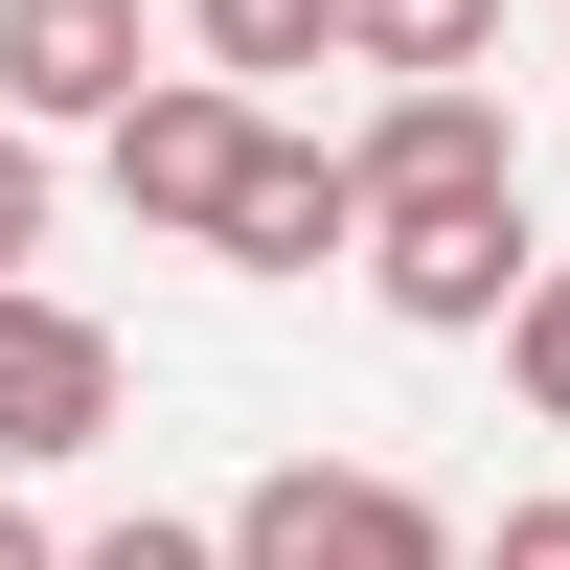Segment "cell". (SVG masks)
<instances>
[{
    "mask_svg": "<svg viewBox=\"0 0 570 570\" xmlns=\"http://www.w3.org/2000/svg\"><path fill=\"white\" fill-rule=\"evenodd\" d=\"M115 434H137V343L91 297H46V274H0V480H69Z\"/></svg>",
    "mask_w": 570,
    "mask_h": 570,
    "instance_id": "obj_1",
    "label": "cell"
},
{
    "mask_svg": "<svg viewBox=\"0 0 570 570\" xmlns=\"http://www.w3.org/2000/svg\"><path fill=\"white\" fill-rule=\"evenodd\" d=\"M365 297H389L411 343H480V320L525 297V183H502V206H389L365 228Z\"/></svg>",
    "mask_w": 570,
    "mask_h": 570,
    "instance_id": "obj_5",
    "label": "cell"
},
{
    "mask_svg": "<svg viewBox=\"0 0 570 570\" xmlns=\"http://www.w3.org/2000/svg\"><path fill=\"white\" fill-rule=\"evenodd\" d=\"M0 570H69V525H23V502H0Z\"/></svg>",
    "mask_w": 570,
    "mask_h": 570,
    "instance_id": "obj_14",
    "label": "cell"
},
{
    "mask_svg": "<svg viewBox=\"0 0 570 570\" xmlns=\"http://www.w3.org/2000/svg\"><path fill=\"white\" fill-rule=\"evenodd\" d=\"M456 570H570V502H502V525L456 548Z\"/></svg>",
    "mask_w": 570,
    "mask_h": 570,
    "instance_id": "obj_13",
    "label": "cell"
},
{
    "mask_svg": "<svg viewBox=\"0 0 570 570\" xmlns=\"http://www.w3.org/2000/svg\"><path fill=\"white\" fill-rule=\"evenodd\" d=\"M206 252H228V274H320V252H365V183H343V137H297V115H252V160H228V206H206Z\"/></svg>",
    "mask_w": 570,
    "mask_h": 570,
    "instance_id": "obj_6",
    "label": "cell"
},
{
    "mask_svg": "<svg viewBox=\"0 0 570 570\" xmlns=\"http://www.w3.org/2000/svg\"><path fill=\"white\" fill-rule=\"evenodd\" d=\"M343 183H365V228L389 206H502V183H525V115H502L480 69H389V115L343 137Z\"/></svg>",
    "mask_w": 570,
    "mask_h": 570,
    "instance_id": "obj_4",
    "label": "cell"
},
{
    "mask_svg": "<svg viewBox=\"0 0 570 570\" xmlns=\"http://www.w3.org/2000/svg\"><path fill=\"white\" fill-rule=\"evenodd\" d=\"M137 91V0H0V115L23 137H91Z\"/></svg>",
    "mask_w": 570,
    "mask_h": 570,
    "instance_id": "obj_7",
    "label": "cell"
},
{
    "mask_svg": "<svg viewBox=\"0 0 570 570\" xmlns=\"http://www.w3.org/2000/svg\"><path fill=\"white\" fill-rule=\"evenodd\" d=\"M183 46L228 91H274V69H343V0H183Z\"/></svg>",
    "mask_w": 570,
    "mask_h": 570,
    "instance_id": "obj_8",
    "label": "cell"
},
{
    "mask_svg": "<svg viewBox=\"0 0 570 570\" xmlns=\"http://www.w3.org/2000/svg\"><path fill=\"white\" fill-rule=\"evenodd\" d=\"M0 274H46V137L0 115Z\"/></svg>",
    "mask_w": 570,
    "mask_h": 570,
    "instance_id": "obj_12",
    "label": "cell"
},
{
    "mask_svg": "<svg viewBox=\"0 0 570 570\" xmlns=\"http://www.w3.org/2000/svg\"><path fill=\"white\" fill-rule=\"evenodd\" d=\"M480 343H502V365H525V411H548V434H570V252H525V297H502V320H480Z\"/></svg>",
    "mask_w": 570,
    "mask_h": 570,
    "instance_id": "obj_10",
    "label": "cell"
},
{
    "mask_svg": "<svg viewBox=\"0 0 570 570\" xmlns=\"http://www.w3.org/2000/svg\"><path fill=\"white\" fill-rule=\"evenodd\" d=\"M252 115H274V91H228V69H137L115 115H91V160H115L137 228H183V252H206V206H228V160H252Z\"/></svg>",
    "mask_w": 570,
    "mask_h": 570,
    "instance_id": "obj_3",
    "label": "cell"
},
{
    "mask_svg": "<svg viewBox=\"0 0 570 570\" xmlns=\"http://www.w3.org/2000/svg\"><path fill=\"white\" fill-rule=\"evenodd\" d=\"M69 570H228V525H160V502H137V525H91Z\"/></svg>",
    "mask_w": 570,
    "mask_h": 570,
    "instance_id": "obj_11",
    "label": "cell"
},
{
    "mask_svg": "<svg viewBox=\"0 0 570 570\" xmlns=\"http://www.w3.org/2000/svg\"><path fill=\"white\" fill-rule=\"evenodd\" d=\"M502 0H343V69H480Z\"/></svg>",
    "mask_w": 570,
    "mask_h": 570,
    "instance_id": "obj_9",
    "label": "cell"
},
{
    "mask_svg": "<svg viewBox=\"0 0 570 570\" xmlns=\"http://www.w3.org/2000/svg\"><path fill=\"white\" fill-rule=\"evenodd\" d=\"M228 570H456V525L389 456H274V480L228 502Z\"/></svg>",
    "mask_w": 570,
    "mask_h": 570,
    "instance_id": "obj_2",
    "label": "cell"
}]
</instances>
